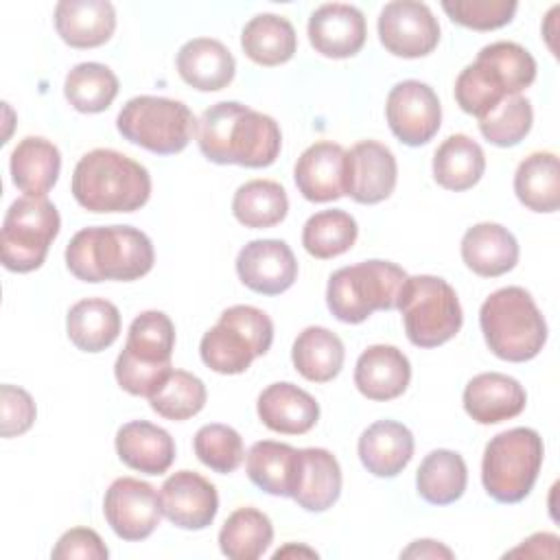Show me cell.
<instances>
[{
    "instance_id": "obj_5",
    "label": "cell",
    "mask_w": 560,
    "mask_h": 560,
    "mask_svg": "<svg viewBox=\"0 0 560 560\" xmlns=\"http://www.w3.org/2000/svg\"><path fill=\"white\" fill-rule=\"evenodd\" d=\"M479 326L492 354L523 363L534 359L547 341V322L523 287H503L486 298Z\"/></svg>"
},
{
    "instance_id": "obj_2",
    "label": "cell",
    "mask_w": 560,
    "mask_h": 560,
    "mask_svg": "<svg viewBox=\"0 0 560 560\" xmlns=\"http://www.w3.org/2000/svg\"><path fill=\"white\" fill-rule=\"evenodd\" d=\"M151 238L131 225L79 230L66 247V267L83 282H131L153 269Z\"/></svg>"
},
{
    "instance_id": "obj_36",
    "label": "cell",
    "mask_w": 560,
    "mask_h": 560,
    "mask_svg": "<svg viewBox=\"0 0 560 560\" xmlns=\"http://www.w3.org/2000/svg\"><path fill=\"white\" fill-rule=\"evenodd\" d=\"M291 359L306 381L328 383L341 372L346 350L332 330L324 326H308L293 341Z\"/></svg>"
},
{
    "instance_id": "obj_3",
    "label": "cell",
    "mask_w": 560,
    "mask_h": 560,
    "mask_svg": "<svg viewBox=\"0 0 560 560\" xmlns=\"http://www.w3.org/2000/svg\"><path fill=\"white\" fill-rule=\"evenodd\" d=\"M72 195L90 212H133L151 197V175L120 151L94 149L74 166Z\"/></svg>"
},
{
    "instance_id": "obj_26",
    "label": "cell",
    "mask_w": 560,
    "mask_h": 560,
    "mask_svg": "<svg viewBox=\"0 0 560 560\" xmlns=\"http://www.w3.org/2000/svg\"><path fill=\"white\" fill-rule=\"evenodd\" d=\"M462 260L477 276L497 278L516 267L518 243L514 234L499 223H477L462 236Z\"/></svg>"
},
{
    "instance_id": "obj_38",
    "label": "cell",
    "mask_w": 560,
    "mask_h": 560,
    "mask_svg": "<svg viewBox=\"0 0 560 560\" xmlns=\"http://www.w3.org/2000/svg\"><path fill=\"white\" fill-rule=\"evenodd\" d=\"M271 540L273 525L269 516L256 508L234 510L219 532V547L223 556L232 560H256L269 549Z\"/></svg>"
},
{
    "instance_id": "obj_42",
    "label": "cell",
    "mask_w": 560,
    "mask_h": 560,
    "mask_svg": "<svg viewBox=\"0 0 560 560\" xmlns=\"http://www.w3.org/2000/svg\"><path fill=\"white\" fill-rule=\"evenodd\" d=\"M206 385L186 370H173L149 396L151 409L166 420H188L206 405Z\"/></svg>"
},
{
    "instance_id": "obj_32",
    "label": "cell",
    "mask_w": 560,
    "mask_h": 560,
    "mask_svg": "<svg viewBox=\"0 0 560 560\" xmlns=\"http://www.w3.org/2000/svg\"><path fill=\"white\" fill-rule=\"evenodd\" d=\"M70 341L83 352H101L120 335V313L105 298H85L70 306L66 317Z\"/></svg>"
},
{
    "instance_id": "obj_16",
    "label": "cell",
    "mask_w": 560,
    "mask_h": 560,
    "mask_svg": "<svg viewBox=\"0 0 560 560\" xmlns=\"http://www.w3.org/2000/svg\"><path fill=\"white\" fill-rule=\"evenodd\" d=\"M241 282L262 295L284 293L298 278V260L280 238L249 241L236 256Z\"/></svg>"
},
{
    "instance_id": "obj_43",
    "label": "cell",
    "mask_w": 560,
    "mask_h": 560,
    "mask_svg": "<svg viewBox=\"0 0 560 560\" xmlns=\"http://www.w3.org/2000/svg\"><path fill=\"white\" fill-rule=\"evenodd\" d=\"M532 122V103L523 94H514L503 98L494 109L479 118V131L488 142L497 147H514L529 133Z\"/></svg>"
},
{
    "instance_id": "obj_13",
    "label": "cell",
    "mask_w": 560,
    "mask_h": 560,
    "mask_svg": "<svg viewBox=\"0 0 560 560\" xmlns=\"http://www.w3.org/2000/svg\"><path fill=\"white\" fill-rule=\"evenodd\" d=\"M392 133L407 147L427 144L440 129L442 105L431 85L407 79L396 83L385 103Z\"/></svg>"
},
{
    "instance_id": "obj_4",
    "label": "cell",
    "mask_w": 560,
    "mask_h": 560,
    "mask_svg": "<svg viewBox=\"0 0 560 560\" xmlns=\"http://www.w3.org/2000/svg\"><path fill=\"white\" fill-rule=\"evenodd\" d=\"M536 79V59L516 42H494L477 52L455 81L457 105L483 118L503 98L521 94Z\"/></svg>"
},
{
    "instance_id": "obj_17",
    "label": "cell",
    "mask_w": 560,
    "mask_h": 560,
    "mask_svg": "<svg viewBox=\"0 0 560 560\" xmlns=\"http://www.w3.org/2000/svg\"><path fill=\"white\" fill-rule=\"evenodd\" d=\"M293 177L304 199L335 201L348 192V151L337 142L319 140L302 151Z\"/></svg>"
},
{
    "instance_id": "obj_15",
    "label": "cell",
    "mask_w": 560,
    "mask_h": 560,
    "mask_svg": "<svg viewBox=\"0 0 560 560\" xmlns=\"http://www.w3.org/2000/svg\"><path fill=\"white\" fill-rule=\"evenodd\" d=\"M103 512L118 538L129 542L144 540L160 525V494L147 481L118 477L105 492Z\"/></svg>"
},
{
    "instance_id": "obj_35",
    "label": "cell",
    "mask_w": 560,
    "mask_h": 560,
    "mask_svg": "<svg viewBox=\"0 0 560 560\" xmlns=\"http://www.w3.org/2000/svg\"><path fill=\"white\" fill-rule=\"evenodd\" d=\"M486 171L483 149L466 133L448 136L433 155V177L446 190L472 188Z\"/></svg>"
},
{
    "instance_id": "obj_8",
    "label": "cell",
    "mask_w": 560,
    "mask_h": 560,
    "mask_svg": "<svg viewBox=\"0 0 560 560\" xmlns=\"http://www.w3.org/2000/svg\"><path fill=\"white\" fill-rule=\"evenodd\" d=\"M545 457L542 438L529 427H514L497 433L483 451L481 481L499 503L523 501L540 472Z\"/></svg>"
},
{
    "instance_id": "obj_14",
    "label": "cell",
    "mask_w": 560,
    "mask_h": 560,
    "mask_svg": "<svg viewBox=\"0 0 560 560\" xmlns=\"http://www.w3.org/2000/svg\"><path fill=\"white\" fill-rule=\"evenodd\" d=\"M378 39L387 52L402 59H418L440 42V24L424 2L394 0L378 15Z\"/></svg>"
},
{
    "instance_id": "obj_23",
    "label": "cell",
    "mask_w": 560,
    "mask_h": 560,
    "mask_svg": "<svg viewBox=\"0 0 560 560\" xmlns=\"http://www.w3.org/2000/svg\"><path fill=\"white\" fill-rule=\"evenodd\" d=\"M258 418L276 433L302 435L311 431L319 418L317 400L293 383H271L256 402Z\"/></svg>"
},
{
    "instance_id": "obj_49",
    "label": "cell",
    "mask_w": 560,
    "mask_h": 560,
    "mask_svg": "<svg viewBox=\"0 0 560 560\" xmlns=\"http://www.w3.org/2000/svg\"><path fill=\"white\" fill-rule=\"evenodd\" d=\"M289 553H304V556H317L315 551H311V549H302V547H293V545H289V547H284V549H278L276 553H273V558H284V556H289Z\"/></svg>"
},
{
    "instance_id": "obj_28",
    "label": "cell",
    "mask_w": 560,
    "mask_h": 560,
    "mask_svg": "<svg viewBox=\"0 0 560 560\" xmlns=\"http://www.w3.org/2000/svg\"><path fill=\"white\" fill-rule=\"evenodd\" d=\"M413 457V435L396 420H378L359 438V459L374 477H396Z\"/></svg>"
},
{
    "instance_id": "obj_27",
    "label": "cell",
    "mask_w": 560,
    "mask_h": 560,
    "mask_svg": "<svg viewBox=\"0 0 560 560\" xmlns=\"http://www.w3.org/2000/svg\"><path fill=\"white\" fill-rule=\"evenodd\" d=\"M177 72L195 90L217 92L232 83L236 61L219 39L195 37L179 48Z\"/></svg>"
},
{
    "instance_id": "obj_11",
    "label": "cell",
    "mask_w": 560,
    "mask_h": 560,
    "mask_svg": "<svg viewBox=\"0 0 560 560\" xmlns=\"http://www.w3.org/2000/svg\"><path fill=\"white\" fill-rule=\"evenodd\" d=\"M118 133L158 155H173L188 147L197 120L190 107L166 96H133L116 118Z\"/></svg>"
},
{
    "instance_id": "obj_30",
    "label": "cell",
    "mask_w": 560,
    "mask_h": 560,
    "mask_svg": "<svg viewBox=\"0 0 560 560\" xmlns=\"http://www.w3.org/2000/svg\"><path fill=\"white\" fill-rule=\"evenodd\" d=\"M9 168L15 188L28 197H46L59 177L61 153L50 140L26 136L15 144Z\"/></svg>"
},
{
    "instance_id": "obj_31",
    "label": "cell",
    "mask_w": 560,
    "mask_h": 560,
    "mask_svg": "<svg viewBox=\"0 0 560 560\" xmlns=\"http://www.w3.org/2000/svg\"><path fill=\"white\" fill-rule=\"evenodd\" d=\"M300 448L284 442L260 440L256 442L245 459L249 481L267 494L293 497L298 477Z\"/></svg>"
},
{
    "instance_id": "obj_39",
    "label": "cell",
    "mask_w": 560,
    "mask_h": 560,
    "mask_svg": "<svg viewBox=\"0 0 560 560\" xmlns=\"http://www.w3.org/2000/svg\"><path fill=\"white\" fill-rule=\"evenodd\" d=\"M232 212L245 228H271L287 217L289 197L287 190L273 179H252L236 188Z\"/></svg>"
},
{
    "instance_id": "obj_22",
    "label": "cell",
    "mask_w": 560,
    "mask_h": 560,
    "mask_svg": "<svg viewBox=\"0 0 560 560\" xmlns=\"http://www.w3.org/2000/svg\"><path fill=\"white\" fill-rule=\"evenodd\" d=\"M409 381V359L396 346L376 343L357 359L354 385L370 400H394L407 389Z\"/></svg>"
},
{
    "instance_id": "obj_37",
    "label": "cell",
    "mask_w": 560,
    "mask_h": 560,
    "mask_svg": "<svg viewBox=\"0 0 560 560\" xmlns=\"http://www.w3.org/2000/svg\"><path fill=\"white\" fill-rule=\"evenodd\" d=\"M468 483L466 462L459 453L448 448L431 451L418 466V494L433 505H448L457 501Z\"/></svg>"
},
{
    "instance_id": "obj_1",
    "label": "cell",
    "mask_w": 560,
    "mask_h": 560,
    "mask_svg": "<svg viewBox=\"0 0 560 560\" xmlns=\"http://www.w3.org/2000/svg\"><path fill=\"white\" fill-rule=\"evenodd\" d=\"M195 136L206 160L247 168L273 164L282 147L278 122L236 101L210 105L199 116Z\"/></svg>"
},
{
    "instance_id": "obj_20",
    "label": "cell",
    "mask_w": 560,
    "mask_h": 560,
    "mask_svg": "<svg viewBox=\"0 0 560 560\" xmlns=\"http://www.w3.org/2000/svg\"><path fill=\"white\" fill-rule=\"evenodd\" d=\"M398 166L394 153L376 142L361 140L348 151V197L357 203H378L396 188Z\"/></svg>"
},
{
    "instance_id": "obj_10",
    "label": "cell",
    "mask_w": 560,
    "mask_h": 560,
    "mask_svg": "<svg viewBox=\"0 0 560 560\" xmlns=\"http://www.w3.org/2000/svg\"><path fill=\"white\" fill-rule=\"evenodd\" d=\"M396 308L402 315L407 339L418 348H435L462 328V306L455 289L438 276H409Z\"/></svg>"
},
{
    "instance_id": "obj_25",
    "label": "cell",
    "mask_w": 560,
    "mask_h": 560,
    "mask_svg": "<svg viewBox=\"0 0 560 560\" xmlns=\"http://www.w3.org/2000/svg\"><path fill=\"white\" fill-rule=\"evenodd\" d=\"M55 28L72 48H96L116 28V9L107 0H61L55 7Z\"/></svg>"
},
{
    "instance_id": "obj_19",
    "label": "cell",
    "mask_w": 560,
    "mask_h": 560,
    "mask_svg": "<svg viewBox=\"0 0 560 560\" xmlns=\"http://www.w3.org/2000/svg\"><path fill=\"white\" fill-rule=\"evenodd\" d=\"M368 37L363 13L343 2H328L308 18L311 46L330 59H348L357 55Z\"/></svg>"
},
{
    "instance_id": "obj_18",
    "label": "cell",
    "mask_w": 560,
    "mask_h": 560,
    "mask_svg": "<svg viewBox=\"0 0 560 560\" xmlns=\"http://www.w3.org/2000/svg\"><path fill=\"white\" fill-rule=\"evenodd\" d=\"M162 514L182 529L208 527L219 510L217 488L192 470L173 472L160 488Z\"/></svg>"
},
{
    "instance_id": "obj_24",
    "label": "cell",
    "mask_w": 560,
    "mask_h": 560,
    "mask_svg": "<svg viewBox=\"0 0 560 560\" xmlns=\"http://www.w3.org/2000/svg\"><path fill=\"white\" fill-rule=\"evenodd\" d=\"M116 453L120 462L144 475H162L175 459L171 433L147 420H131L116 431Z\"/></svg>"
},
{
    "instance_id": "obj_46",
    "label": "cell",
    "mask_w": 560,
    "mask_h": 560,
    "mask_svg": "<svg viewBox=\"0 0 560 560\" xmlns=\"http://www.w3.org/2000/svg\"><path fill=\"white\" fill-rule=\"evenodd\" d=\"M0 435L13 438L26 433L37 416L35 402L31 394L15 385H2L0 387Z\"/></svg>"
},
{
    "instance_id": "obj_12",
    "label": "cell",
    "mask_w": 560,
    "mask_h": 560,
    "mask_svg": "<svg viewBox=\"0 0 560 560\" xmlns=\"http://www.w3.org/2000/svg\"><path fill=\"white\" fill-rule=\"evenodd\" d=\"M59 212L46 197L24 195L15 199L2 221V265L15 273L39 269L46 260L50 243L59 234Z\"/></svg>"
},
{
    "instance_id": "obj_40",
    "label": "cell",
    "mask_w": 560,
    "mask_h": 560,
    "mask_svg": "<svg viewBox=\"0 0 560 560\" xmlns=\"http://www.w3.org/2000/svg\"><path fill=\"white\" fill-rule=\"evenodd\" d=\"M68 103L83 114L105 112L118 94V77L103 63H77L63 81Z\"/></svg>"
},
{
    "instance_id": "obj_41",
    "label": "cell",
    "mask_w": 560,
    "mask_h": 560,
    "mask_svg": "<svg viewBox=\"0 0 560 560\" xmlns=\"http://www.w3.org/2000/svg\"><path fill=\"white\" fill-rule=\"evenodd\" d=\"M359 228L346 210H322L308 217L302 230V245L315 258H335L346 254L357 241Z\"/></svg>"
},
{
    "instance_id": "obj_47",
    "label": "cell",
    "mask_w": 560,
    "mask_h": 560,
    "mask_svg": "<svg viewBox=\"0 0 560 560\" xmlns=\"http://www.w3.org/2000/svg\"><path fill=\"white\" fill-rule=\"evenodd\" d=\"M55 560H70V558H81V560H105L109 556L105 542L101 536L90 529V527H72L52 547L50 553Z\"/></svg>"
},
{
    "instance_id": "obj_45",
    "label": "cell",
    "mask_w": 560,
    "mask_h": 560,
    "mask_svg": "<svg viewBox=\"0 0 560 560\" xmlns=\"http://www.w3.org/2000/svg\"><path fill=\"white\" fill-rule=\"evenodd\" d=\"M442 9L455 24L492 31L510 24L518 4L516 0H444Z\"/></svg>"
},
{
    "instance_id": "obj_9",
    "label": "cell",
    "mask_w": 560,
    "mask_h": 560,
    "mask_svg": "<svg viewBox=\"0 0 560 560\" xmlns=\"http://www.w3.org/2000/svg\"><path fill=\"white\" fill-rule=\"evenodd\" d=\"M273 341V322L249 304L225 308L219 322L201 337V361L219 374H241L256 357L267 354Z\"/></svg>"
},
{
    "instance_id": "obj_33",
    "label": "cell",
    "mask_w": 560,
    "mask_h": 560,
    "mask_svg": "<svg viewBox=\"0 0 560 560\" xmlns=\"http://www.w3.org/2000/svg\"><path fill=\"white\" fill-rule=\"evenodd\" d=\"M518 201L534 212H556L560 208V164L551 151L529 153L514 173Z\"/></svg>"
},
{
    "instance_id": "obj_48",
    "label": "cell",
    "mask_w": 560,
    "mask_h": 560,
    "mask_svg": "<svg viewBox=\"0 0 560 560\" xmlns=\"http://www.w3.org/2000/svg\"><path fill=\"white\" fill-rule=\"evenodd\" d=\"M400 558H453V551L435 540H416L400 553Z\"/></svg>"
},
{
    "instance_id": "obj_44",
    "label": "cell",
    "mask_w": 560,
    "mask_h": 560,
    "mask_svg": "<svg viewBox=\"0 0 560 560\" xmlns=\"http://www.w3.org/2000/svg\"><path fill=\"white\" fill-rule=\"evenodd\" d=\"M192 446L199 462L219 475L234 472L245 459L243 438L236 429L228 424H203L195 433Z\"/></svg>"
},
{
    "instance_id": "obj_29",
    "label": "cell",
    "mask_w": 560,
    "mask_h": 560,
    "mask_svg": "<svg viewBox=\"0 0 560 560\" xmlns=\"http://www.w3.org/2000/svg\"><path fill=\"white\" fill-rule=\"evenodd\" d=\"M341 494V468L326 448H300L293 501L306 512L328 510Z\"/></svg>"
},
{
    "instance_id": "obj_34",
    "label": "cell",
    "mask_w": 560,
    "mask_h": 560,
    "mask_svg": "<svg viewBox=\"0 0 560 560\" xmlns=\"http://www.w3.org/2000/svg\"><path fill=\"white\" fill-rule=\"evenodd\" d=\"M241 46L254 63L280 66L295 55L298 35L287 18L276 13H260L243 26Z\"/></svg>"
},
{
    "instance_id": "obj_7",
    "label": "cell",
    "mask_w": 560,
    "mask_h": 560,
    "mask_svg": "<svg viewBox=\"0 0 560 560\" xmlns=\"http://www.w3.org/2000/svg\"><path fill=\"white\" fill-rule=\"evenodd\" d=\"M409 276L389 260H363L337 269L326 287V304L343 324H361L374 311L396 308Z\"/></svg>"
},
{
    "instance_id": "obj_21",
    "label": "cell",
    "mask_w": 560,
    "mask_h": 560,
    "mask_svg": "<svg viewBox=\"0 0 560 560\" xmlns=\"http://www.w3.org/2000/svg\"><path fill=\"white\" fill-rule=\"evenodd\" d=\"M527 402L523 385L501 372H481L464 389V409L479 424H497L516 418Z\"/></svg>"
},
{
    "instance_id": "obj_6",
    "label": "cell",
    "mask_w": 560,
    "mask_h": 560,
    "mask_svg": "<svg viewBox=\"0 0 560 560\" xmlns=\"http://www.w3.org/2000/svg\"><path fill=\"white\" fill-rule=\"evenodd\" d=\"M173 348L175 326L171 317L162 311L140 313L131 322L125 348L114 365L118 385L131 396L149 398L173 372Z\"/></svg>"
}]
</instances>
